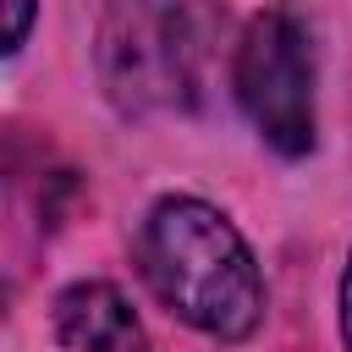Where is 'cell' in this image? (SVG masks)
<instances>
[{
    "mask_svg": "<svg viewBox=\"0 0 352 352\" xmlns=\"http://www.w3.org/2000/svg\"><path fill=\"white\" fill-rule=\"evenodd\" d=\"M154 297L204 336L242 341L264 319V275L242 231L204 198H160L138 236Z\"/></svg>",
    "mask_w": 352,
    "mask_h": 352,
    "instance_id": "1",
    "label": "cell"
},
{
    "mask_svg": "<svg viewBox=\"0 0 352 352\" xmlns=\"http://www.w3.org/2000/svg\"><path fill=\"white\" fill-rule=\"evenodd\" d=\"M220 22L204 0H110L99 72L121 110H182L204 88Z\"/></svg>",
    "mask_w": 352,
    "mask_h": 352,
    "instance_id": "2",
    "label": "cell"
},
{
    "mask_svg": "<svg viewBox=\"0 0 352 352\" xmlns=\"http://www.w3.org/2000/svg\"><path fill=\"white\" fill-rule=\"evenodd\" d=\"M236 99L280 154L314 148V33L297 6H270L236 44Z\"/></svg>",
    "mask_w": 352,
    "mask_h": 352,
    "instance_id": "3",
    "label": "cell"
},
{
    "mask_svg": "<svg viewBox=\"0 0 352 352\" xmlns=\"http://www.w3.org/2000/svg\"><path fill=\"white\" fill-rule=\"evenodd\" d=\"M55 336L72 352H148L132 302L110 280H77L55 297Z\"/></svg>",
    "mask_w": 352,
    "mask_h": 352,
    "instance_id": "4",
    "label": "cell"
},
{
    "mask_svg": "<svg viewBox=\"0 0 352 352\" xmlns=\"http://www.w3.org/2000/svg\"><path fill=\"white\" fill-rule=\"evenodd\" d=\"M28 28H33V0H6V33H0V44L6 50H22Z\"/></svg>",
    "mask_w": 352,
    "mask_h": 352,
    "instance_id": "5",
    "label": "cell"
},
{
    "mask_svg": "<svg viewBox=\"0 0 352 352\" xmlns=\"http://www.w3.org/2000/svg\"><path fill=\"white\" fill-rule=\"evenodd\" d=\"M341 341L352 352V253H346V270H341Z\"/></svg>",
    "mask_w": 352,
    "mask_h": 352,
    "instance_id": "6",
    "label": "cell"
}]
</instances>
